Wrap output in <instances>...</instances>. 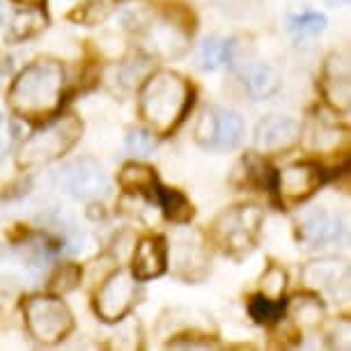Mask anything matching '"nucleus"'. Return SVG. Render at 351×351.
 <instances>
[{
    "instance_id": "obj_1",
    "label": "nucleus",
    "mask_w": 351,
    "mask_h": 351,
    "mask_svg": "<svg viewBox=\"0 0 351 351\" xmlns=\"http://www.w3.org/2000/svg\"><path fill=\"white\" fill-rule=\"evenodd\" d=\"M64 85H67V74L62 62L53 58H39L19 71V76L12 81L8 104L12 112L23 120L46 122L60 110Z\"/></svg>"
},
{
    "instance_id": "obj_2",
    "label": "nucleus",
    "mask_w": 351,
    "mask_h": 351,
    "mask_svg": "<svg viewBox=\"0 0 351 351\" xmlns=\"http://www.w3.org/2000/svg\"><path fill=\"white\" fill-rule=\"evenodd\" d=\"M193 104V88L184 76L158 69L145 78L138 92V112L154 136H170L184 122Z\"/></svg>"
},
{
    "instance_id": "obj_3",
    "label": "nucleus",
    "mask_w": 351,
    "mask_h": 351,
    "mask_svg": "<svg viewBox=\"0 0 351 351\" xmlns=\"http://www.w3.org/2000/svg\"><path fill=\"white\" fill-rule=\"evenodd\" d=\"M83 136V122L74 112L49 117L44 127L28 136L19 149V168H39L62 158Z\"/></svg>"
},
{
    "instance_id": "obj_4",
    "label": "nucleus",
    "mask_w": 351,
    "mask_h": 351,
    "mask_svg": "<svg viewBox=\"0 0 351 351\" xmlns=\"http://www.w3.org/2000/svg\"><path fill=\"white\" fill-rule=\"evenodd\" d=\"M264 214L255 204L230 207L216 216L211 225V239L232 257H241L253 250L260 237Z\"/></svg>"
},
{
    "instance_id": "obj_5",
    "label": "nucleus",
    "mask_w": 351,
    "mask_h": 351,
    "mask_svg": "<svg viewBox=\"0 0 351 351\" xmlns=\"http://www.w3.org/2000/svg\"><path fill=\"white\" fill-rule=\"evenodd\" d=\"M25 328L39 344H58L74 330V315L58 296L37 294L23 303Z\"/></svg>"
},
{
    "instance_id": "obj_6",
    "label": "nucleus",
    "mask_w": 351,
    "mask_h": 351,
    "mask_svg": "<svg viewBox=\"0 0 351 351\" xmlns=\"http://www.w3.org/2000/svg\"><path fill=\"white\" fill-rule=\"evenodd\" d=\"M58 186L83 202H99L110 193V182L101 163L90 156L67 163L56 175Z\"/></svg>"
},
{
    "instance_id": "obj_7",
    "label": "nucleus",
    "mask_w": 351,
    "mask_h": 351,
    "mask_svg": "<svg viewBox=\"0 0 351 351\" xmlns=\"http://www.w3.org/2000/svg\"><path fill=\"white\" fill-rule=\"evenodd\" d=\"M138 296V280L134 274L115 271L95 291V313L106 324H117L131 313Z\"/></svg>"
},
{
    "instance_id": "obj_8",
    "label": "nucleus",
    "mask_w": 351,
    "mask_h": 351,
    "mask_svg": "<svg viewBox=\"0 0 351 351\" xmlns=\"http://www.w3.org/2000/svg\"><path fill=\"white\" fill-rule=\"evenodd\" d=\"M243 138V120L228 108H207L195 124V141L211 149H234Z\"/></svg>"
},
{
    "instance_id": "obj_9",
    "label": "nucleus",
    "mask_w": 351,
    "mask_h": 351,
    "mask_svg": "<svg viewBox=\"0 0 351 351\" xmlns=\"http://www.w3.org/2000/svg\"><path fill=\"white\" fill-rule=\"evenodd\" d=\"M324 184V172L317 163H291L276 175V191L282 204H301L313 197Z\"/></svg>"
},
{
    "instance_id": "obj_10",
    "label": "nucleus",
    "mask_w": 351,
    "mask_h": 351,
    "mask_svg": "<svg viewBox=\"0 0 351 351\" xmlns=\"http://www.w3.org/2000/svg\"><path fill=\"white\" fill-rule=\"evenodd\" d=\"M172 264L175 271L186 280H197L207 274L209 267V253L207 241L200 232H180L172 241Z\"/></svg>"
},
{
    "instance_id": "obj_11",
    "label": "nucleus",
    "mask_w": 351,
    "mask_h": 351,
    "mask_svg": "<svg viewBox=\"0 0 351 351\" xmlns=\"http://www.w3.org/2000/svg\"><path fill=\"white\" fill-rule=\"evenodd\" d=\"M301 141V124L287 115H269L255 129V149L260 154H280Z\"/></svg>"
},
{
    "instance_id": "obj_12",
    "label": "nucleus",
    "mask_w": 351,
    "mask_h": 351,
    "mask_svg": "<svg viewBox=\"0 0 351 351\" xmlns=\"http://www.w3.org/2000/svg\"><path fill=\"white\" fill-rule=\"evenodd\" d=\"M349 62L347 56L333 53L324 64L322 74V95L333 110H349L351 101V83H349Z\"/></svg>"
},
{
    "instance_id": "obj_13",
    "label": "nucleus",
    "mask_w": 351,
    "mask_h": 351,
    "mask_svg": "<svg viewBox=\"0 0 351 351\" xmlns=\"http://www.w3.org/2000/svg\"><path fill=\"white\" fill-rule=\"evenodd\" d=\"M168 264V246L158 234H147L136 243L131 257V274L136 280H152L161 276Z\"/></svg>"
},
{
    "instance_id": "obj_14",
    "label": "nucleus",
    "mask_w": 351,
    "mask_h": 351,
    "mask_svg": "<svg viewBox=\"0 0 351 351\" xmlns=\"http://www.w3.org/2000/svg\"><path fill=\"white\" fill-rule=\"evenodd\" d=\"M301 278L310 289L335 294L342 285H347V264L342 260H333V257L317 260V262L306 264Z\"/></svg>"
},
{
    "instance_id": "obj_15",
    "label": "nucleus",
    "mask_w": 351,
    "mask_h": 351,
    "mask_svg": "<svg viewBox=\"0 0 351 351\" xmlns=\"http://www.w3.org/2000/svg\"><path fill=\"white\" fill-rule=\"evenodd\" d=\"M299 234L310 248L326 246V243H333L340 239L342 225L335 216H330L328 211H315V214L306 216V221L301 223Z\"/></svg>"
},
{
    "instance_id": "obj_16",
    "label": "nucleus",
    "mask_w": 351,
    "mask_h": 351,
    "mask_svg": "<svg viewBox=\"0 0 351 351\" xmlns=\"http://www.w3.org/2000/svg\"><path fill=\"white\" fill-rule=\"evenodd\" d=\"M282 85V76L274 64L269 62H260V64H253L246 74V88L250 92V97L262 101V99H269L274 97Z\"/></svg>"
},
{
    "instance_id": "obj_17",
    "label": "nucleus",
    "mask_w": 351,
    "mask_h": 351,
    "mask_svg": "<svg viewBox=\"0 0 351 351\" xmlns=\"http://www.w3.org/2000/svg\"><path fill=\"white\" fill-rule=\"evenodd\" d=\"M154 197L161 204L165 218H168L170 223H177V225H186L191 218H193L195 209L193 204L186 195L182 193V191L177 189H165L161 184H156V193Z\"/></svg>"
},
{
    "instance_id": "obj_18",
    "label": "nucleus",
    "mask_w": 351,
    "mask_h": 351,
    "mask_svg": "<svg viewBox=\"0 0 351 351\" xmlns=\"http://www.w3.org/2000/svg\"><path fill=\"white\" fill-rule=\"evenodd\" d=\"M156 172L149 168V165H143V163H127L120 172V186L127 191V193H134V195H143V193H149L154 197L156 193Z\"/></svg>"
},
{
    "instance_id": "obj_19",
    "label": "nucleus",
    "mask_w": 351,
    "mask_h": 351,
    "mask_svg": "<svg viewBox=\"0 0 351 351\" xmlns=\"http://www.w3.org/2000/svg\"><path fill=\"white\" fill-rule=\"evenodd\" d=\"M248 313L257 324H276L287 313V303L282 299H269L264 294H255L248 301Z\"/></svg>"
},
{
    "instance_id": "obj_20",
    "label": "nucleus",
    "mask_w": 351,
    "mask_h": 351,
    "mask_svg": "<svg viewBox=\"0 0 351 351\" xmlns=\"http://www.w3.org/2000/svg\"><path fill=\"white\" fill-rule=\"evenodd\" d=\"M115 8H117V0H85L76 12H71L69 19L83 25H95L99 21H104Z\"/></svg>"
},
{
    "instance_id": "obj_21",
    "label": "nucleus",
    "mask_w": 351,
    "mask_h": 351,
    "mask_svg": "<svg viewBox=\"0 0 351 351\" xmlns=\"http://www.w3.org/2000/svg\"><path fill=\"white\" fill-rule=\"evenodd\" d=\"M42 28H46V19L42 16L39 8H25V12H19L10 25L14 39H28L32 35H37Z\"/></svg>"
},
{
    "instance_id": "obj_22",
    "label": "nucleus",
    "mask_w": 351,
    "mask_h": 351,
    "mask_svg": "<svg viewBox=\"0 0 351 351\" xmlns=\"http://www.w3.org/2000/svg\"><path fill=\"white\" fill-rule=\"evenodd\" d=\"M287 28L294 32L296 37H313L319 35L326 28V16L319 12H301V14H289L287 16Z\"/></svg>"
},
{
    "instance_id": "obj_23",
    "label": "nucleus",
    "mask_w": 351,
    "mask_h": 351,
    "mask_svg": "<svg viewBox=\"0 0 351 351\" xmlns=\"http://www.w3.org/2000/svg\"><path fill=\"white\" fill-rule=\"evenodd\" d=\"M291 315H294V319L301 324V326H317V324L322 322V315H324V308L322 303L313 299V296H296L294 301H291Z\"/></svg>"
},
{
    "instance_id": "obj_24",
    "label": "nucleus",
    "mask_w": 351,
    "mask_h": 351,
    "mask_svg": "<svg viewBox=\"0 0 351 351\" xmlns=\"http://www.w3.org/2000/svg\"><path fill=\"white\" fill-rule=\"evenodd\" d=\"M200 67L202 69H218L223 62H228L230 58V42L218 37H211L202 44L200 49Z\"/></svg>"
},
{
    "instance_id": "obj_25",
    "label": "nucleus",
    "mask_w": 351,
    "mask_h": 351,
    "mask_svg": "<svg viewBox=\"0 0 351 351\" xmlns=\"http://www.w3.org/2000/svg\"><path fill=\"white\" fill-rule=\"evenodd\" d=\"M285 287H287V274H285V269L278 267V264H269L260 280V289H262L260 294L269 296V299H282Z\"/></svg>"
},
{
    "instance_id": "obj_26",
    "label": "nucleus",
    "mask_w": 351,
    "mask_h": 351,
    "mask_svg": "<svg viewBox=\"0 0 351 351\" xmlns=\"http://www.w3.org/2000/svg\"><path fill=\"white\" fill-rule=\"evenodd\" d=\"M344 136H340V129L330 127V124H317L313 129V149L322 152V154H330L340 147Z\"/></svg>"
},
{
    "instance_id": "obj_27",
    "label": "nucleus",
    "mask_w": 351,
    "mask_h": 351,
    "mask_svg": "<svg viewBox=\"0 0 351 351\" xmlns=\"http://www.w3.org/2000/svg\"><path fill=\"white\" fill-rule=\"evenodd\" d=\"M78 282H81V269H78L76 264H62V267L51 276L49 287L51 291H56V294H67Z\"/></svg>"
},
{
    "instance_id": "obj_28",
    "label": "nucleus",
    "mask_w": 351,
    "mask_h": 351,
    "mask_svg": "<svg viewBox=\"0 0 351 351\" xmlns=\"http://www.w3.org/2000/svg\"><path fill=\"white\" fill-rule=\"evenodd\" d=\"M127 147H129L131 154L147 156L156 147L154 134H152V131H147V129H131L129 136H127Z\"/></svg>"
},
{
    "instance_id": "obj_29",
    "label": "nucleus",
    "mask_w": 351,
    "mask_h": 351,
    "mask_svg": "<svg viewBox=\"0 0 351 351\" xmlns=\"http://www.w3.org/2000/svg\"><path fill=\"white\" fill-rule=\"evenodd\" d=\"M12 143H14V129H12L8 117L0 115V156L12 147Z\"/></svg>"
},
{
    "instance_id": "obj_30",
    "label": "nucleus",
    "mask_w": 351,
    "mask_h": 351,
    "mask_svg": "<svg viewBox=\"0 0 351 351\" xmlns=\"http://www.w3.org/2000/svg\"><path fill=\"white\" fill-rule=\"evenodd\" d=\"M14 3L23 5V8H39V10H42L46 0H14Z\"/></svg>"
},
{
    "instance_id": "obj_31",
    "label": "nucleus",
    "mask_w": 351,
    "mask_h": 351,
    "mask_svg": "<svg viewBox=\"0 0 351 351\" xmlns=\"http://www.w3.org/2000/svg\"><path fill=\"white\" fill-rule=\"evenodd\" d=\"M5 21V8H3V0H0V23Z\"/></svg>"
}]
</instances>
